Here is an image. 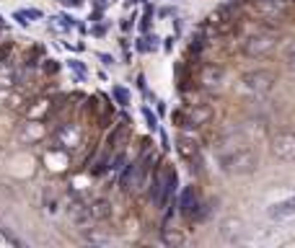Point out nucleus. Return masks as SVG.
<instances>
[{"instance_id":"34","label":"nucleus","mask_w":295,"mask_h":248,"mask_svg":"<svg viewBox=\"0 0 295 248\" xmlns=\"http://www.w3.org/2000/svg\"><path fill=\"white\" fill-rule=\"evenodd\" d=\"M6 52H8V46H3V50H0V60H3V57H6Z\"/></svg>"},{"instance_id":"21","label":"nucleus","mask_w":295,"mask_h":248,"mask_svg":"<svg viewBox=\"0 0 295 248\" xmlns=\"http://www.w3.org/2000/svg\"><path fill=\"white\" fill-rule=\"evenodd\" d=\"M163 243H166V246H181V243H184V236L166 230V232H163Z\"/></svg>"},{"instance_id":"29","label":"nucleus","mask_w":295,"mask_h":248,"mask_svg":"<svg viewBox=\"0 0 295 248\" xmlns=\"http://www.w3.org/2000/svg\"><path fill=\"white\" fill-rule=\"evenodd\" d=\"M24 13H26V18H42V10H34V8H29Z\"/></svg>"},{"instance_id":"7","label":"nucleus","mask_w":295,"mask_h":248,"mask_svg":"<svg viewBox=\"0 0 295 248\" xmlns=\"http://www.w3.org/2000/svg\"><path fill=\"white\" fill-rule=\"evenodd\" d=\"M267 217L274 220V222H290V220H295V196L269 204L267 207Z\"/></svg>"},{"instance_id":"9","label":"nucleus","mask_w":295,"mask_h":248,"mask_svg":"<svg viewBox=\"0 0 295 248\" xmlns=\"http://www.w3.org/2000/svg\"><path fill=\"white\" fill-rule=\"evenodd\" d=\"M199 194L194 192V186H186V189L179 194V212L184 217H194V212L199 210Z\"/></svg>"},{"instance_id":"6","label":"nucleus","mask_w":295,"mask_h":248,"mask_svg":"<svg viewBox=\"0 0 295 248\" xmlns=\"http://www.w3.org/2000/svg\"><path fill=\"white\" fill-rule=\"evenodd\" d=\"M55 140H57L60 148H65V150L73 152L78 145L83 142V132H81L78 124H62V127L57 130V134H55Z\"/></svg>"},{"instance_id":"13","label":"nucleus","mask_w":295,"mask_h":248,"mask_svg":"<svg viewBox=\"0 0 295 248\" xmlns=\"http://www.w3.org/2000/svg\"><path fill=\"white\" fill-rule=\"evenodd\" d=\"M16 83H19V70H16V65L11 60H0V88H13Z\"/></svg>"},{"instance_id":"32","label":"nucleus","mask_w":295,"mask_h":248,"mask_svg":"<svg viewBox=\"0 0 295 248\" xmlns=\"http://www.w3.org/2000/svg\"><path fill=\"white\" fill-rule=\"evenodd\" d=\"M158 42H161V39L155 36V34H153V36H148V44H150V50H158Z\"/></svg>"},{"instance_id":"18","label":"nucleus","mask_w":295,"mask_h":248,"mask_svg":"<svg viewBox=\"0 0 295 248\" xmlns=\"http://www.w3.org/2000/svg\"><path fill=\"white\" fill-rule=\"evenodd\" d=\"M91 207V214H93V220H106L109 214H112V204H109L106 199H96L93 204H88Z\"/></svg>"},{"instance_id":"16","label":"nucleus","mask_w":295,"mask_h":248,"mask_svg":"<svg viewBox=\"0 0 295 248\" xmlns=\"http://www.w3.org/2000/svg\"><path fill=\"white\" fill-rule=\"evenodd\" d=\"M223 78H225L223 68L207 65L205 70H202V75H199V83H202V86H207V88H217V86L223 83Z\"/></svg>"},{"instance_id":"31","label":"nucleus","mask_w":295,"mask_h":248,"mask_svg":"<svg viewBox=\"0 0 295 248\" xmlns=\"http://www.w3.org/2000/svg\"><path fill=\"white\" fill-rule=\"evenodd\" d=\"M62 6H70V8H78V6H83V0H60Z\"/></svg>"},{"instance_id":"8","label":"nucleus","mask_w":295,"mask_h":248,"mask_svg":"<svg viewBox=\"0 0 295 248\" xmlns=\"http://www.w3.org/2000/svg\"><path fill=\"white\" fill-rule=\"evenodd\" d=\"M176 150H179L181 158L189 163L192 170H199V145L194 142V140H189V137H179V140H176Z\"/></svg>"},{"instance_id":"14","label":"nucleus","mask_w":295,"mask_h":248,"mask_svg":"<svg viewBox=\"0 0 295 248\" xmlns=\"http://www.w3.org/2000/svg\"><path fill=\"white\" fill-rule=\"evenodd\" d=\"M44 134H47V130H44L42 122H29V124H24V130L19 132V140H21V142H39Z\"/></svg>"},{"instance_id":"28","label":"nucleus","mask_w":295,"mask_h":248,"mask_svg":"<svg viewBox=\"0 0 295 248\" xmlns=\"http://www.w3.org/2000/svg\"><path fill=\"white\" fill-rule=\"evenodd\" d=\"M99 60L104 62L106 68H112V65H114V57H112V54H99Z\"/></svg>"},{"instance_id":"2","label":"nucleus","mask_w":295,"mask_h":248,"mask_svg":"<svg viewBox=\"0 0 295 248\" xmlns=\"http://www.w3.org/2000/svg\"><path fill=\"white\" fill-rule=\"evenodd\" d=\"M176 186H179V176H176V170L174 168H163L161 174H155L153 184H150V189H148V196L150 202L158 210L166 207V202L176 194Z\"/></svg>"},{"instance_id":"20","label":"nucleus","mask_w":295,"mask_h":248,"mask_svg":"<svg viewBox=\"0 0 295 248\" xmlns=\"http://www.w3.org/2000/svg\"><path fill=\"white\" fill-rule=\"evenodd\" d=\"M68 68H70L78 78H81V80H86V78H88V70H86V65H83L81 60H70V62H68Z\"/></svg>"},{"instance_id":"1","label":"nucleus","mask_w":295,"mask_h":248,"mask_svg":"<svg viewBox=\"0 0 295 248\" xmlns=\"http://www.w3.org/2000/svg\"><path fill=\"white\" fill-rule=\"evenodd\" d=\"M259 166V158L254 150L248 148H233L220 152V168L225 174H236V176H246V174H254Z\"/></svg>"},{"instance_id":"27","label":"nucleus","mask_w":295,"mask_h":248,"mask_svg":"<svg viewBox=\"0 0 295 248\" xmlns=\"http://www.w3.org/2000/svg\"><path fill=\"white\" fill-rule=\"evenodd\" d=\"M150 44H148V36L145 39H137V52H148Z\"/></svg>"},{"instance_id":"30","label":"nucleus","mask_w":295,"mask_h":248,"mask_svg":"<svg viewBox=\"0 0 295 248\" xmlns=\"http://www.w3.org/2000/svg\"><path fill=\"white\" fill-rule=\"evenodd\" d=\"M104 34H106V26H104V24L93 26V36H104Z\"/></svg>"},{"instance_id":"4","label":"nucleus","mask_w":295,"mask_h":248,"mask_svg":"<svg viewBox=\"0 0 295 248\" xmlns=\"http://www.w3.org/2000/svg\"><path fill=\"white\" fill-rule=\"evenodd\" d=\"M274 44H277V36L274 34H269V31H259V34H251V36L246 39L243 52L248 57H261V54H267Z\"/></svg>"},{"instance_id":"15","label":"nucleus","mask_w":295,"mask_h":248,"mask_svg":"<svg viewBox=\"0 0 295 248\" xmlns=\"http://www.w3.org/2000/svg\"><path fill=\"white\" fill-rule=\"evenodd\" d=\"M55 112V106H52V101L50 98H37L34 104L29 106V119H50V114Z\"/></svg>"},{"instance_id":"12","label":"nucleus","mask_w":295,"mask_h":248,"mask_svg":"<svg viewBox=\"0 0 295 248\" xmlns=\"http://www.w3.org/2000/svg\"><path fill=\"white\" fill-rule=\"evenodd\" d=\"M44 160H47V166H50L52 170H65L68 168V163H70V150H65V148H50L47 150V155H44Z\"/></svg>"},{"instance_id":"22","label":"nucleus","mask_w":295,"mask_h":248,"mask_svg":"<svg viewBox=\"0 0 295 248\" xmlns=\"http://www.w3.org/2000/svg\"><path fill=\"white\" fill-rule=\"evenodd\" d=\"M143 116H145V122H148V127H150L153 132H155V130H158V116H155V114L150 112V108H148V106L143 108Z\"/></svg>"},{"instance_id":"3","label":"nucleus","mask_w":295,"mask_h":248,"mask_svg":"<svg viewBox=\"0 0 295 248\" xmlns=\"http://www.w3.org/2000/svg\"><path fill=\"white\" fill-rule=\"evenodd\" d=\"M277 83V78L274 72L269 70H251V72H246L241 78V90L243 93H251V96H264V93H269Z\"/></svg>"},{"instance_id":"25","label":"nucleus","mask_w":295,"mask_h":248,"mask_svg":"<svg viewBox=\"0 0 295 248\" xmlns=\"http://www.w3.org/2000/svg\"><path fill=\"white\" fill-rule=\"evenodd\" d=\"M150 18H153V8H148V10H145V16H143V24H140V31H148V28H150Z\"/></svg>"},{"instance_id":"33","label":"nucleus","mask_w":295,"mask_h":248,"mask_svg":"<svg viewBox=\"0 0 295 248\" xmlns=\"http://www.w3.org/2000/svg\"><path fill=\"white\" fill-rule=\"evenodd\" d=\"M174 42H176L174 36H168V39H166V44H163V50H166V52H171V50H174Z\"/></svg>"},{"instance_id":"23","label":"nucleus","mask_w":295,"mask_h":248,"mask_svg":"<svg viewBox=\"0 0 295 248\" xmlns=\"http://www.w3.org/2000/svg\"><path fill=\"white\" fill-rule=\"evenodd\" d=\"M86 240H88V243H99V246H104V243H109L112 238H109V236H101V232H88Z\"/></svg>"},{"instance_id":"10","label":"nucleus","mask_w":295,"mask_h":248,"mask_svg":"<svg viewBox=\"0 0 295 248\" xmlns=\"http://www.w3.org/2000/svg\"><path fill=\"white\" fill-rule=\"evenodd\" d=\"M68 217H70V222L75 228H86L93 222V214H91V207L83 204V202H73V204L68 207Z\"/></svg>"},{"instance_id":"5","label":"nucleus","mask_w":295,"mask_h":248,"mask_svg":"<svg viewBox=\"0 0 295 248\" xmlns=\"http://www.w3.org/2000/svg\"><path fill=\"white\" fill-rule=\"evenodd\" d=\"M269 150L282 160H295V132H277L272 137Z\"/></svg>"},{"instance_id":"11","label":"nucleus","mask_w":295,"mask_h":248,"mask_svg":"<svg viewBox=\"0 0 295 248\" xmlns=\"http://www.w3.org/2000/svg\"><path fill=\"white\" fill-rule=\"evenodd\" d=\"M220 238L225 243H238L243 240V222L238 217H228V220L220 225Z\"/></svg>"},{"instance_id":"19","label":"nucleus","mask_w":295,"mask_h":248,"mask_svg":"<svg viewBox=\"0 0 295 248\" xmlns=\"http://www.w3.org/2000/svg\"><path fill=\"white\" fill-rule=\"evenodd\" d=\"M112 93H114V98H117V104H119V106H130V90H127V88L114 86V88H112Z\"/></svg>"},{"instance_id":"24","label":"nucleus","mask_w":295,"mask_h":248,"mask_svg":"<svg viewBox=\"0 0 295 248\" xmlns=\"http://www.w3.org/2000/svg\"><path fill=\"white\" fill-rule=\"evenodd\" d=\"M57 70H60V62L57 60H44V72L47 75H57Z\"/></svg>"},{"instance_id":"26","label":"nucleus","mask_w":295,"mask_h":248,"mask_svg":"<svg viewBox=\"0 0 295 248\" xmlns=\"http://www.w3.org/2000/svg\"><path fill=\"white\" fill-rule=\"evenodd\" d=\"M285 60H287V62H290V65L295 68V42H292V44L287 46V50H285Z\"/></svg>"},{"instance_id":"17","label":"nucleus","mask_w":295,"mask_h":248,"mask_svg":"<svg viewBox=\"0 0 295 248\" xmlns=\"http://www.w3.org/2000/svg\"><path fill=\"white\" fill-rule=\"evenodd\" d=\"M186 116H189V127H199V124H205L212 116V108L210 106H194L186 112Z\"/></svg>"}]
</instances>
